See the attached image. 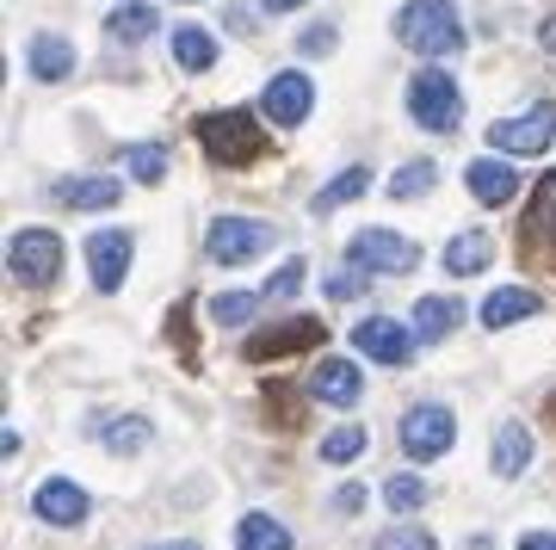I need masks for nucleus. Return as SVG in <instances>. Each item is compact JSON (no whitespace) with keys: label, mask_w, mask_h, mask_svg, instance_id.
<instances>
[{"label":"nucleus","mask_w":556,"mask_h":550,"mask_svg":"<svg viewBox=\"0 0 556 550\" xmlns=\"http://www.w3.org/2000/svg\"><path fill=\"white\" fill-rule=\"evenodd\" d=\"M396 43H408L415 57H457L464 50V20L452 0H408L396 13Z\"/></svg>","instance_id":"f257e3e1"},{"label":"nucleus","mask_w":556,"mask_h":550,"mask_svg":"<svg viewBox=\"0 0 556 550\" xmlns=\"http://www.w3.org/2000/svg\"><path fill=\"white\" fill-rule=\"evenodd\" d=\"M199 142H204V155L223 161V167H248V161L266 155L260 118L248 112V105H229V112H204V118H199Z\"/></svg>","instance_id":"f03ea898"},{"label":"nucleus","mask_w":556,"mask_h":550,"mask_svg":"<svg viewBox=\"0 0 556 550\" xmlns=\"http://www.w3.org/2000/svg\"><path fill=\"white\" fill-rule=\"evenodd\" d=\"M408 118H415L420 130H433V137H445V130L464 124V93H457V80L445 75V68H420V75L408 80Z\"/></svg>","instance_id":"7ed1b4c3"},{"label":"nucleus","mask_w":556,"mask_h":550,"mask_svg":"<svg viewBox=\"0 0 556 550\" xmlns=\"http://www.w3.org/2000/svg\"><path fill=\"white\" fill-rule=\"evenodd\" d=\"M7 273L20 285H56L62 278V236L56 229H13L7 241Z\"/></svg>","instance_id":"20e7f679"},{"label":"nucleus","mask_w":556,"mask_h":550,"mask_svg":"<svg viewBox=\"0 0 556 550\" xmlns=\"http://www.w3.org/2000/svg\"><path fill=\"white\" fill-rule=\"evenodd\" d=\"M266 248H273V223L266 216H217L211 236H204V254L217 260V266H248Z\"/></svg>","instance_id":"39448f33"},{"label":"nucleus","mask_w":556,"mask_h":550,"mask_svg":"<svg viewBox=\"0 0 556 550\" xmlns=\"http://www.w3.org/2000/svg\"><path fill=\"white\" fill-rule=\"evenodd\" d=\"M452 409L445 402H415V409L402 414V452L415 458V464H427V458H445L452 452Z\"/></svg>","instance_id":"423d86ee"},{"label":"nucleus","mask_w":556,"mask_h":550,"mask_svg":"<svg viewBox=\"0 0 556 550\" xmlns=\"http://www.w3.org/2000/svg\"><path fill=\"white\" fill-rule=\"evenodd\" d=\"M346 260H358V266H371V273H415L420 266V248L402 229H358L353 248H346Z\"/></svg>","instance_id":"0eeeda50"},{"label":"nucleus","mask_w":556,"mask_h":550,"mask_svg":"<svg viewBox=\"0 0 556 550\" xmlns=\"http://www.w3.org/2000/svg\"><path fill=\"white\" fill-rule=\"evenodd\" d=\"M551 130H556V105H551V99H532L519 118L489 124V142H495L501 155H538V149L551 142Z\"/></svg>","instance_id":"6e6552de"},{"label":"nucleus","mask_w":556,"mask_h":550,"mask_svg":"<svg viewBox=\"0 0 556 550\" xmlns=\"http://www.w3.org/2000/svg\"><path fill=\"white\" fill-rule=\"evenodd\" d=\"M519 248H526V260L556 266V167L532 186V204H526V223H519Z\"/></svg>","instance_id":"1a4fd4ad"},{"label":"nucleus","mask_w":556,"mask_h":550,"mask_svg":"<svg viewBox=\"0 0 556 550\" xmlns=\"http://www.w3.org/2000/svg\"><path fill=\"white\" fill-rule=\"evenodd\" d=\"M137 260V236L130 229H93L87 236V273H93V291H118L124 273Z\"/></svg>","instance_id":"9d476101"},{"label":"nucleus","mask_w":556,"mask_h":550,"mask_svg":"<svg viewBox=\"0 0 556 550\" xmlns=\"http://www.w3.org/2000/svg\"><path fill=\"white\" fill-rule=\"evenodd\" d=\"M309 105H316V87H309V75H298V68L273 75L266 93H260V112H266V124H278V130H298V124L309 118Z\"/></svg>","instance_id":"9b49d317"},{"label":"nucleus","mask_w":556,"mask_h":550,"mask_svg":"<svg viewBox=\"0 0 556 550\" xmlns=\"http://www.w3.org/2000/svg\"><path fill=\"white\" fill-rule=\"evenodd\" d=\"M415 340L420 335H408V328H402V322H390V315H365V322L353 328V347L365 359H378V365H408Z\"/></svg>","instance_id":"f8f14e48"},{"label":"nucleus","mask_w":556,"mask_h":550,"mask_svg":"<svg viewBox=\"0 0 556 550\" xmlns=\"http://www.w3.org/2000/svg\"><path fill=\"white\" fill-rule=\"evenodd\" d=\"M31 513H38L43 526H87V489L80 483H68V476H50V483H38L31 489Z\"/></svg>","instance_id":"ddd939ff"},{"label":"nucleus","mask_w":556,"mask_h":550,"mask_svg":"<svg viewBox=\"0 0 556 550\" xmlns=\"http://www.w3.org/2000/svg\"><path fill=\"white\" fill-rule=\"evenodd\" d=\"M321 340V322L316 315H291V322H273L266 335L248 340V359H278V353H303Z\"/></svg>","instance_id":"4468645a"},{"label":"nucleus","mask_w":556,"mask_h":550,"mask_svg":"<svg viewBox=\"0 0 556 550\" xmlns=\"http://www.w3.org/2000/svg\"><path fill=\"white\" fill-rule=\"evenodd\" d=\"M309 396H316V402H334V409H353L358 396H365L358 365L353 359H321L316 372H309Z\"/></svg>","instance_id":"2eb2a0df"},{"label":"nucleus","mask_w":556,"mask_h":550,"mask_svg":"<svg viewBox=\"0 0 556 550\" xmlns=\"http://www.w3.org/2000/svg\"><path fill=\"white\" fill-rule=\"evenodd\" d=\"M464 186H470V198H477V204H489V211H495V204H514L519 174L507 167V161H470V167H464Z\"/></svg>","instance_id":"dca6fc26"},{"label":"nucleus","mask_w":556,"mask_h":550,"mask_svg":"<svg viewBox=\"0 0 556 550\" xmlns=\"http://www.w3.org/2000/svg\"><path fill=\"white\" fill-rule=\"evenodd\" d=\"M526 315H538V291H532V285H501L495 297H482V328H489V335L514 328V322H526Z\"/></svg>","instance_id":"f3484780"},{"label":"nucleus","mask_w":556,"mask_h":550,"mask_svg":"<svg viewBox=\"0 0 556 550\" xmlns=\"http://www.w3.org/2000/svg\"><path fill=\"white\" fill-rule=\"evenodd\" d=\"M56 198H62V204H68V211H112V204H118V198H124V186H118V179H100V174H93V179H56Z\"/></svg>","instance_id":"a211bd4d"},{"label":"nucleus","mask_w":556,"mask_h":550,"mask_svg":"<svg viewBox=\"0 0 556 550\" xmlns=\"http://www.w3.org/2000/svg\"><path fill=\"white\" fill-rule=\"evenodd\" d=\"M532 471V433L519 427V421H501L495 433V476L501 483H514V476Z\"/></svg>","instance_id":"6ab92c4d"},{"label":"nucleus","mask_w":556,"mask_h":550,"mask_svg":"<svg viewBox=\"0 0 556 550\" xmlns=\"http://www.w3.org/2000/svg\"><path fill=\"white\" fill-rule=\"evenodd\" d=\"M31 75L38 80H68L75 75V43L56 38V32H38V38H31Z\"/></svg>","instance_id":"aec40b11"},{"label":"nucleus","mask_w":556,"mask_h":550,"mask_svg":"<svg viewBox=\"0 0 556 550\" xmlns=\"http://www.w3.org/2000/svg\"><path fill=\"white\" fill-rule=\"evenodd\" d=\"M365 192H371V167H346V174H334L316 198H309V211H316V216H334L340 204H353V198H365Z\"/></svg>","instance_id":"412c9836"},{"label":"nucleus","mask_w":556,"mask_h":550,"mask_svg":"<svg viewBox=\"0 0 556 550\" xmlns=\"http://www.w3.org/2000/svg\"><path fill=\"white\" fill-rule=\"evenodd\" d=\"M155 25L161 20H155V7H149V0H118V13L105 20V38H112V43H142Z\"/></svg>","instance_id":"4be33fe9"},{"label":"nucleus","mask_w":556,"mask_h":550,"mask_svg":"<svg viewBox=\"0 0 556 550\" xmlns=\"http://www.w3.org/2000/svg\"><path fill=\"white\" fill-rule=\"evenodd\" d=\"M174 62L186 68V75H204V68L217 62V38H211L204 25H179L174 32Z\"/></svg>","instance_id":"5701e85b"},{"label":"nucleus","mask_w":556,"mask_h":550,"mask_svg":"<svg viewBox=\"0 0 556 550\" xmlns=\"http://www.w3.org/2000/svg\"><path fill=\"white\" fill-rule=\"evenodd\" d=\"M457 322H464V303H457V297H420V303H415V335L420 340L452 335Z\"/></svg>","instance_id":"b1692460"},{"label":"nucleus","mask_w":556,"mask_h":550,"mask_svg":"<svg viewBox=\"0 0 556 550\" xmlns=\"http://www.w3.org/2000/svg\"><path fill=\"white\" fill-rule=\"evenodd\" d=\"M489 260H495V241H489V236H477V229H470V236H452V248H445V273L470 278V273H482Z\"/></svg>","instance_id":"393cba45"},{"label":"nucleus","mask_w":556,"mask_h":550,"mask_svg":"<svg viewBox=\"0 0 556 550\" xmlns=\"http://www.w3.org/2000/svg\"><path fill=\"white\" fill-rule=\"evenodd\" d=\"M236 550H291V532L278 526L273 513H248L236 526Z\"/></svg>","instance_id":"a878e982"},{"label":"nucleus","mask_w":556,"mask_h":550,"mask_svg":"<svg viewBox=\"0 0 556 550\" xmlns=\"http://www.w3.org/2000/svg\"><path fill=\"white\" fill-rule=\"evenodd\" d=\"M124 167L137 174V186H161L167 179V149L161 142H130L124 149Z\"/></svg>","instance_id":"bb28decb"},{"label":"nucleus","mask_w":556,"mask_h":550,"mask_svg":"<svg viewBox=\"0 0 556 550\" xmlns=\"http://www.w3.org/2000/svg\"><path fill=\"white\" fill-rule=\"evenodd\" d=\"M321 291L334 297V303H358V297L371 291V266H358V260H346L340 273H328V285Z\"/></svg>","instance_id":"cd10ccee"},{"label":"nucleus","mask_w":556,"mask_h":550,"mask_svg":"<svg viewBox=\"0 0 556 550\" xmlns=\"http://www.w3.org/2000/svg\"><path fill=\"white\" fill-rule=\"evenodd\" d=\"M383 501L396 513H415V508H427V483H420L415 471H402V476H383Z\"/></svg>","instance_id":"c85d7f7f"},{"label":"nucleus","mask_w":556,"mask_h":550,"mask_svg":"<svg viewBox=\"0 0 556 550\" xmlns=\"http://www.w3.org/2000/svg\"><path fill=\"white\" fill-rule=\"evenodd\" d=\"M439 179V167L433 161H402L396 174H390V198H420L427 186Z\"/></svg>","instance_id":"c756f323"},{"label":"nucleus","mask_w":556,"mask_h":550,"mask_svg":"<svg viewBox=\"0 0 556 550\" xmlns=\"http://www.w3.org/2000/svg\"><path fill=\"white\" fill-rule=\"evenodd\" d=\"M142 446H149V421H142V414H124V421H112V427H105V452H142Z\"/></svg>","instance_id":"7c9ffc66"},{"label":"nucleus","mask_w":556,"mask_h":550,"mask_svg":"<svg viewBox=\"0 0 556 550\" xmlns=\"http://www.w3.org/2000/svg\"><path fill=\"white\" fill-rule=\"evenodd\" d=\"M365 452V427H334L321 439V464H353Z\"/></svg>","instance_id":"2f4dec72"},{"label":"nucleus","mask_w":556,"mask_h":550,"mask_svg":"<svg viewBox=\"0 0 556 550\" xmlns=\"http://www.w3.org/2000/svg\"><path fill=\"white\" fill-rule=\"evenodd\" d=\"M254 310H260V291H223L217 303H211V315H217L223 328H241Z\"/></svg>","instance_id":"473e14b6"},{"label":"nucleus","mask_w":556,"mask_h":550,"mask_svg":"<svg viewBox=\"0 0 556 550\" xmlns=\"http://www.w3.org/2000/svg\"><path fill=\"white\" fill-rule=\"evenodd\" d=\"M371 550H439L433 532H420V526H402V532H383Z\"/></svg>","instance_id":"72a5a7b5"},{"label":"nucleus","mask_w":556,"mask_h":550,"mask_svg":"<svg viewBox=\"0 0 556 550\" xmlns=\"http://www.w3.org/2000/svg\"><path fill=\"white\" fill-rule=\"evenodd\" d=\"M298 285H303V260L291 254V260H285V266H278L273 278H266V297H278V303H285V297L298 291Z\"/></svg>","instance_id":"f704fd0d"},{"label":"nucleus","mask_w":556,"mask_h":550,"mask_svg":"<svg viewBox=\"0 0 556 550\" xmlns=\"http://www.w3.org/2000/svg\"><path fill=\"white\" fill-rule=\"evenodd\" d=\"M298 50H303V57H328V50H334V25L316 20V25H309V32L298 38Z\"/></svg>","instance_id":"c9c22d12"},{"label":"nucleus","mask_w":556,"mask_h":550,"mask_svg":"<svg viewBox=\"0 0 556 550\" xmlns=\"http://www.w3.org/2000/svg\"><path fill=\"white\" fill-rule=\"evenodd\" d=\"M334 508L340 513H358V508H365V489H358V483H346V489L334 495Z\"/></svg>","instance_id":"e433bc0d"},{"label":"nucleus","mask_w":556,"mask_h":550,"mask_svg":"<svg viewBox=\"0 0 556 550\" xmlns=\"http://www.w3.org/2000/svg\"><path fill=\"white\" fill-rule=\"evenodd\" d=\"M519 550H556V532H526V538H519Z\"/></svg>","instance_id":"4c0bfd02"},{"label":"nucleus","mask_w":556,"mask_h":550,"mask_svg":"<svg viewBox=\"0 0 556 550\" xmlns=\"http://www.w3.org/2000/svg\"><path fill=\"white\" fill-rule=\"evenodd\" d=\"M538 43H544V57H556V13L544 25H538Z\"/></svg>","instance_id":"58836bf2"},{"label":"nucleus","mask_w":556,"mask_h":550,"mask_svg":"<svg viewBox=\"0 0 556 550\" xmlns=\"http://www.w3.org/2000/svg\"><path fill=\"white\" fill-rule=\"evenodd\" d=\"M260 7H266V13H298L303 0H260Z\"/></svg>","instance_id":"ea45409f"},{"label":"nucleus","mask_w":556,"mask_h":550,"mask_svg":"<svg viewBox=\"0 0 556 550\" xmlns=\"http://www.w3.org/2000/svg\"><path fill=\"white\" fill-rule=\"evenodd\" d=\"M149 550H204V545H186V538H174V545H149Z\"/></svg>","instance_id":"a19ab883"}]
</instances>
